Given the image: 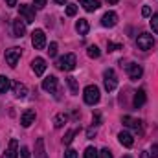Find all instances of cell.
<instances>
[{"mask_svg": "<svg viewBox=\"0 0 158 158\" xmlns=\"http://www.w3.org/2000/svg\"><path fill=\"white\" fill-rule=\"evenodd\" d=\"M76 64H77V59H76L74 53H68V55H64V57H61L57 61V68L59 70H66V72H72L76 68Z\"/></svg>", "mask_w": 158, "mask_h": 158, "instance_id": "obj_1", "label": "cell"}, {"mask_svg": "<svg viewBox=\"0 0 158 158\" xmlns=\"http://www.w3.org/2000/svg\"><path fill=\"white\" fill-rule=\"evenodd\" d=\"M83 96H85V103H88V105H96L98 101H99V88L96 86V85H88L86 88H85V92H83Z\"/></svg>", "mask_w": 158, "mask_h": 158, "instance_id": "obj_2", "label": "cell"}, {"mask_svg": "<svg viewBox=\"0 0 158 158\" xmlns=\"http://www.w3.org/2000/svg\"><path fill=\"white\" fill-rule=\"evenodd\" d=\"M103 85H105V90H107V92L116 90V86H118V79H116V72H114L112 68H109V70L103 72Z\"/></svg>", "mask_w": 158, "mask_h": 158, "instance_id": "obj_3", "label": "cell"}, {"mask_svg": "<svg viewBox=\"0 0 158 158\" xmlns=\"http://www.w3.org/2000/svg\"><path fill=\"white\" fill-rule=\"evenodd\" d=\"M136 44H138V48H140V50L147 52V50H151V48H153L155 39H153V35H151V33H140V35H138V39H136Z\"/></svg>", "mask_w": 158, "mask_h": 158, "instance_id": "obj_4", "label": "cell"}, {"mask_svg": "<svg viewBox=\"0 0 158 158\" xmlns=\"http://www.w3.org/2000/svg\"><path fill=\"white\" fill-rule=\"evenodd\" d=\"M20 17L24 19V22H35V7L33 6H28V4H20Z\"/></svg>", "mask_w": 158, "mask_h": 158, "instance_id": "obj_5", "label": "cell"}, {"mask_svg": "<svg viewBox=\"0 0 158 158\" xmlns=\"http://www.w3.org/2000/svg\"><path fill=\"white\" fill-rule=\"evenodd\" d=\"M20 48H9V50H6V63L11 66V68H15L17 66V63H19V59H20Z\"/></svg>", "mask_w": 158, "mask_h": 158, "instance_id": "obj_6", "label": "cell"}, {"mask_svg": "<svg viewBox=\"0 0 158 158\" xmlns=\"http://www.w3.org/2000/svg\"><path fill=\"white\" fill-rule=\"evenodd\" d=\"M31 44L35 46V50H42L46 46V35H44L42 30H35L31 33Z\"/></svg>", "mask_w": 158, "mask_h": 158, "instance_id": "obj_7", "label": "cell"}, {"mask_svg": "<svg viewBox=\"0 0 158 158\" xmlns=\"http://www.w3.org/2000/svg\"><path fill=\"white\" fill-rule=\"evenodd\" d=\"M127 74H129L131 79H140L142 74H143V68H142V64H138V63H129V64H127Z\"/></svg>", "mask_w": 158, "mask_h": 158, "instance_id": "obj_8", "label": "cell"}, {"mask_svg": "<svg viewBox=\"0 0 158 158\" xmlns=\"http://www.w3.org/2000/svg\"><path fill=\"white\" fill-rule=\"evenodd\" d=\"M19 142L15 140V138H11L9 140V145H7V149H6V153H4V158H19Z\"/></svg>", "mask_w": 158, "mask_h": 158, "instance_id": "obj_9", "label": "cell"}, {"mask_svg": "<svg viewBox=\"0 0 158 158\" xmlns=\"http://www.w3.org/2000/svg\"><path fill=\"white\" fill-rule=\"evenodd\" d=\"M116 24H118V15H116L114 11H109V13L103 15V19H101V26H105V28H114Z\"/></svg>", "mask_w": 158, "mask_h": 158, "instance_id": "obj_10", "label": "cell"}, {"mask_svg": "<svg viewBox=\"0 0 158 158\" xmlns=\"http://www.w3.org/2000/svg\"><path fill=\"white\" fill-rule=\"evenodd\" d=\"M24 33H26V22L19 17V19L13 20V35L15 37H24Z\"/></svg>", "mask_w": 158, "mask_h": 158, "instance_id": "obj_11", "label": "cell"}, {"mask_svg": "<svg viewBox=\"0 0 158 158\" xmlns=\"http://www.w3.org/2000/svg\"><path fill=\"white\" fill-rule=\"evenodd\" d=\"M121 123L125 125V127H129V129H132V131H142V121L140 119H134V118H131V116H123L121 118Z\"/></svg>", "mask_w": 158, "mask_h": 158, "instance_id": "obj_12", "label": "cell"}, {"mask_svg": "<svg viewBox=\"0 0 158 158\" xmlns=\"http://www.w3.org/2000/svg\"><path fill=\"white\" fill-rule=\"evenodd\" d=\"M35 118H37V114H35V110H26L22 116H20V125L22 127H30L31 123H35Z\"/></svg>", "mask_w": 158, "mask_h": 158, "instance_id": "obj_13", "label": "cell"}, {"mask_svg": "<svg viewBox=\"0 0 158 158\" xmlns=\"http://www.w3.org/2000/svg\"><path fill=\"white\" fill-rule=\"evenodd\" d=\"M31 68H33L35 76H42V74H44V70H46V61H44L42 57L33 59V61H31Z\"/></svg>", "mask_w": 158, "mask_h": 158, "instance_id": "obj_14", "label": "cell"}, {"mask_svg": "<svg viewBox=\"0 0 158 158\" xmlns=\"http://www.w3.org/2000/svg\"><path fill=\"white\" fill-rule=\"evenodd\" d=\"M11 88H13V94H15V98H26L28 96V88H26V85H22V83H11Z\"/></svg>", "mask_w": 158, "mask_h": 158, "instance_id": "obj_15", "label": "cell"}, {"mask_svg": "<svg viewBox=\"0 0 158 158\" xmlns=\"http://www.w3.org/2000/svg\"><path fill=\"white\" fill-rule=\"evenodd\" d=\"M42 88H44L46 92H50V94L55 92V90H57V77H55V76H48V77L42 81Z\"/></svg>", "mask_w": 158, "mask_h": 158, "instance_id": "obj_16", "label": "cell"}, {"mask_svg": "<svg viewBox=\"0 0 158 158\" xmlns=\"http://www.w3.org/2000/svg\"><path fill=\"white\" fill-rule=\"evenodd\" d=\"M118 140H119V143L125 145V147H132V145H134V138H132V134L127 132V131H121V132H119Z\"/></svg>", "mask_w": 158, "mask_h": 158, "instance_id": "obj_17", "label": "cell"}, {"mask_svg": "<svg viewBox=\"0 0 158 158\" xmlns=\"http://www.w3.org/2000/svg\"><path fill=\"white\" fill-rule=\"evenodd\" d=\"M145 99H147V98H145V90H143V88H140V90L134 94V101H132V103H134V107H136V109H140V107H143V105H145Z\"/></svg>", "mask_w": 158, "mask_h": 158, "instance_id": "obj_18", "label": "cell"}, {"mask_svg": "<svg viewBox=\"0 0 158 158\" xmlns=\"http://www.w3.org/2000/svg\"><path fill=\"white\" fill-rule=\"evenodd\" d=\"M88 20L86 19H79L77 22H76V31H77L79 35H86L88 33Z\"/></svg>", "mask_w": 158, "mask_h": 158, "instance_id": "obj_19", "label": "cell"}, {"mask_svg": "<svg viewBox=\"0 0 158 158\" xmlns=\"http://www.w3.org/2000/svg\"><path fill=\"white\" fill-rule=\"evenodd\" d=\"M35 158H48L46 149H44V140H42V138H39L37 143H35Z\"/></svg>", "mask_w": 158, "mask_h": 158, "instance_id": "obj_20", "label": "cell"}, {"mask_svg": "<svg viewBox=\"0 0 158 158\" xmlns=\"http://www.w3.org/2000/svg\"><path fill=\"white\" fill-rule=\"evenodd\" d=\"M79 2L85 7V11H96L99 7V0H79Z\"/></svg>", "mask_w": 158, "mask_h": 158, "instance_id": "obj_21", "label": "cell"}, {"mask_svg": "<svg viewBox=\"0 0 158 158\" xmlns=\"http://www.w3.org/2000/svg\"><path fill=\"white\" fill-rule=\"evenodd\" d=\"M9 88H11V81H9V77L0 76V94H6Z\"/></svg>", "mask_w": 158, "mask_h": 158, "instance_id": "obj_22", "label": "cell"}, {"mask_svg": "<svg viewBox=\"0 0 158 158\" xmlns=\"http://www.w3.org/2000/svg\"><path fill=\"white\" fill-rule=\"evenodd\" d=\"M66 121H68V116L61 112V114H57V116L53 118V125H55V129H61V127H63Z\"/></svg>", "mask_w": 158, "mask_h": 158, "instance_id": "obj_23", "label": "cell"}, {"mask_svg": "<svg viewBox=\"0 0 158 158\" xmlns=\"http://www.w3.org/2000/svg\"><path fill=\"white\" fill-rule=\"evenodd\" d=\"M77 132H79L77 129H72V131H68V132L64 134V138H63V142H64V145H70V143H72V140H74V136H76Z\"/></svg>", "mask_w": 158, "mask_h": 158, "instance_id": "obj_24", "label": "cell"}, {"mask_svg": "<svg viewBox=\"0 0 158 158\" xmlns=\"http://www.w3.org/2000/svg\"><path fill=\"white\" fill-rule=\"evenodd\" d=\"M86 53H88V57H92V59H98L99 55H101V52H99V48L98 46H88V50H86Z\"/></svg>", "mask_w": 158, "mask_h": 158, "instance_id": "obj_25", "label": "cell"}, {"mask_svg": "<svg viewBox=\"0 0 158 158\" xmlns=\"http://www.w3.org/2000/svg\"><path fill=\"white\" fill-rule=\"evenodd\" d=\"M66 83H68V86H70V92H72V94H77V92H79V86H77V81H76V77H68V79H66Z\"/></svg>", "mask_w": 158, "mask_h": 158, "instance_id": "obj_26", "label": "cell"}, {"mask_svg": "<svg viewBox=\"0 0 158 158\" xmlns=\"http://www.w3.org/2000/svg\"><path fill=\"white\" fill-rule=\"evenodd\" d=\"M99 156V151L96 147H86L85 149V158H98Z\"/></svg>", "mask_w": 158, "mask_h": 158, "instance_id": "obj_27", "label": "cell"}, {"mask_svg": "<svg viewBox=\"0 0 158 158\" xmlns=\"http://www.w3.org/2000/svg\"><path fill=\"white\" fill-rule=\"evenodd\" d=\"M149 24H151V30H153V31L158 35V15H151V20H149Z\"/></svg>", "mask_w": 158, "mask_h": 158, "instance_id": "obj_28", "label": "cell"}, {"mask_svg": "<svg viewBox=\"0 0 158 158\" xmlns=\"http://www.w3.org/2000/svg\"><path fill=\"white\" fill-rule=\"evenodd\" d=\"M76 13H77V6H76V4H68V6H66V15H68V17H74Z\"/></svg>", "mask_w": 158, "mask_h": 158, "instance_id": "obj_29", "label": "cell"}, {"mask_svg": "<svg viewBox=\"0 0 158 158\" xmlns=\"http://www.w3.org/2000/svg\"><path fill=\"white\" fill-rule=\"evenodd\" d=\"M48 52H50V57H55V55H57V42H50Z\"/></svg>", "mask_w": 158, "mask_h": 158, "instance_id": "obj_30", "label": "cell"}, {"mask_svg": "<svg viewBox=\"0 0 158 158\" xmlns=\"http://www.w3.org/2000/svg\"><path fill=\"white\" fill-rule=\"evenodd\" d=\"M107 50H109V52H116V50H121V44H114V42H109V44H107Z\"/></svg>", "mask_w": 158, "mask_h": 158, "instance_id": "obj_31", "label": "cell"}, {"mask_svg": "<svg viewBox=\"0 0 158 158\" xmlns=\"http://www.w3.org/2000/svg\"><path fill=\"white\" fill-rule=\"evenodd\" d=\"M99 156H101V158H112V153L105 147V149H101V151H99Z\"/></svg>", "mask_w": 158, "mask_h": 158, "instance_id": "obj_32", "label": "cell"}, {"mask_svg": "<svg viewBox=\"0 0 158 158\" xmlns=\"http://www.w3.org/2000/svg\"><path fill=\"white\" fill-rule=\"evenodd\" d=\"M64 158H77V151H76V149H68V151L64 153Z\"/></svg>", "mask_w": 158, "mask_h": 158, "instance_id": "obj_33", "label": "cell"}, {"mask_svg": "<svg viewBox=\"0 0 158 158\" xmlns=\"http://www.w3.org/2000/svg\"><path fill=\"white\" fill-rule=\"evenodd\" d=\"M19 153H20V156H22V158H31V155H30V149H28V147H22Z\"/></svg>", "mask_w": 158, "mask_h": 158, "instance_id": "obj_34", "label": "cell"}, {"mask_svg": "<svg viewBox=\"0 0 158 158\" xmlns=\"http://www.w3.org/2000/svg\"><path fill=\"white\" fill-rule=\"evenodd\" d=\"M142 15H143V17H151V7H149V6H143V7H142Z\"/></svg>", "mask_w": 158, "mask_h": 158, "instance_id": "obj_35", "label": "cell"}, {"mask_svg": "<svg viewBox=\"0 0 158 158\" xmlns=\"http://www.w3.org/2000/svg\"><path fill=\"white\" fill-rule=\"evenodd\" d=\"M151 158H158V145L151 147Z\"/></svg>", "mask_w": 158, "mask_h": 158, "instance_id": "obj_36", "label": "cell"}, {"mask_svg": "<svg viewBox=\"0 0 158 158\" xmlns=\"http://www.w3.org/2000/svg\"><path fill=\"white\" fill-rule=\"evenodd\" d=\"M35 2V7H44L46 6V0H33Z\"/></svg>", "mask_w": 158, "mask_h": 158, "instance_id": "obj_37", "label": "cell"}, {"mask_svg": "<svg viewBox=\"0 0 158 158\" xmlns=\"http://www.w3.org/2000/svg\"><path fill=\"white\" fill-rule=\"evenodd\" d=\"M86 136H88V138H94V136H96V129H88Z\"/></svg>", "mask_w": 158, "mask_h": 158, "instance_id": "obj_38", "label": "cell"}, {"mask_svg": "<svg viewBox=\"0 0 158 158\" xmlns=\"http://www.w3.org/2000/svg\"><path fill=\"white\" fill-rule=\"evenodd\" d=\"M6 4H7L9 7H15V6H17V0H6Z\"/></svg>", "mask_w": 158, "mask_h": 158, "instance_id": "obj_39", "label": "cell"}, {"mask_svg": "<svg viewBox=\"0 0 158 158\" xmlns=\"http://www.w3.org/2000/svg\"><path fill=\"white\" fill-rule=\"evenodd\" d=\"M92 121H94V125H99V114H96V116L92 118Z\"/></svg>", "mask_w": 158, "mask_h": 158, "instance_id": "obj_40", "label": "cell"}, {"mask_svg": "<svg viewBox=\"0 0 158 158\" xmlns=\"http://www.w3.org/2000/svg\"><path fill=\"white\" fill-rule=\"evenodd\" d=\"M140 158H151V153H147V151H143V153L140 155Z\"/></svg>", "mask_w": 158, "mask_h": 158, "instance_id": "obj_41", "label": "cell"}, {"mask_svg": "<svg viewBox=\"0 0 158 158\" xmlns=\"http://www.w3.org/2000/svg\"><path fill=\"white\" fill-rule=\"evenodd\" d=\"M53 2H55V4H63V6H64V4H66L68 0H53Z\"/></svg>", "mask_w": 158, "mask_h": 158, "instance_id": "obj_42", "label": "cell"}, {"mask_svg": "<svg viewBox=\"0 0 158 158\" xmlns=\"http://www.w3.org/2000/svg\"><path fill=\"white\" fill-rule=\"evenodd\" d=\"M107 2H109V4H118L119 0H107Z\"/></svg>", "mask_w": 158, "mask_h": 158, "instance_id": "obj_43", "label": "cell"}, {"mask_svg": "<svg viewBox=\"0 0 158 158\" xmlns=\"http://www.w3.org/2000/svg\"><path fill=\"white\" fill-rule=\"evenodd\" d=\"M121 158H132V156H129V155H125V156H121Z\"/></svg>", "mask_w": 158, "mask_h": 158, "instance_id": "obj_44", "label": "cell"}]
</instances>
